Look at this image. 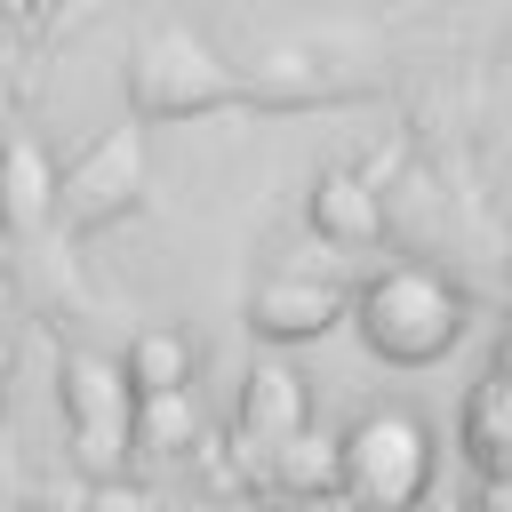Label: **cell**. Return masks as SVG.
Segmentation results:
<instances>
[{
  "label": "cell",
  "mask_w": 512,
  "mask_h": 512,
  "mask_svg": "<svg viewBox=\"0 0 512 512\" xmlns=\"http://www.w3.org/2000/svg\"><path fill=\"white\" fill-rule=\"evenodd\" d=\"M352 320L368 336L376 360L392 368H432L456 336H464V296L432 272V264H384L360 296H352Z\"/></svg>",
  "instance_id": "1"
},
{
  "label": "cell",
  "mask_w": 512,
  "mask_h": 512,
  "mask_svg": "<svg viewBox=\"0 0 512 512\" xmlns=\"http://www.w3.org/2000/svg\"><path fill=\"white\" fill-rule=\"evenodd\" d=\"M56 400H64L72 464L88 480H120L128 456H136V400H144L136 376H128V360H112V352H64Z\"/></svg>",
  "instance_id": "2"
},
{
  "label": "cell",
  "mask_w": 512,
  "mask_h": 512,
  "mask_svg": "<svg viewBox=\"0 0 512 512\" xmlns=\"http://www.w3.org/2000/svg\"><path fill=\"white\" fill-rule=\"evenodd\" d=\"M432 464H440V448H432V424H424L416 408H368V416H352V432H344V496H352L360 512L424 504Z\"/></svg>",
  "instance_id": "3"
},
{
  "label": "cell",
  "mask_w": 512,
  "mask_h": 512,
  "mask_svg": "<svg viewBox=\"0 0 512 512\" xmlns=\"http://www.w3.org/2000/svg\"><path fill=\"white\" fill-rule=\"evenodd\" d=\"M344 320V280L328 272H264L248 296V328L264 344H312Z\"/></svg>",
  "instance_id": "4"
},
{
  "label": "cell",
  "mask_w": 512,
  "mask_h": 512,
  "mask_svg": "<svg viewBox=\"0 0 512 512\" xmlns=\"http://www.w3.org/2000/svg\"><path fill=\"white\" fill-rule=\"evenodd\" d=\"M224 96V64L208 56V40L192 32H152L136 56V104L144 112H192Z\"/></svg>",
  "instance_id": "5"
},
{
  "label": "cell",
  "mask_w": 512,
  "mask_h": 512,
  "mask_svg": "<svg viewBox=\"0 0 512 512\" xmlns=\"http://www.w3.org/2000/svg\"><path fill=\"white\" fill-rule=\"evenodd\" d=\"M136 176H144V136L136 128H104L72 168H64V216L72 224H104V216H120L128 200H136Z\"/></svg>",
  "instance_id": "6"
},
{
  "label": "cell",
  "mask_w": 512,
  "mask_h": 512,
  "mask_svg": "<svg viewBox=\"0 0 512 512\" xmlns=\"http://www.w3.org/2000/svg\"><path fill=\"white\" fill-rule=\"evenodd\" d=\"M232 424H240V448H248V456H272L288 432H304V424H312V384H304V368H288V360H256V368L240 376V408H232Z\"/></svg>",
  "instance_id": "7"
},
{
  "label": "cell",
  "mask_w": 512,
  "mask_h": 512,
  "mask_svg": "<svg viewBox=\"0 0 512 512\" xmlns=\"http://www.w3.org/2000/svg\"><path fill=\"white\" fill-rule=\"evenodd\" d=\"M464 456L480 472H512V336L496 344V360L480 368V384L464 400Z\"/></svg>",
  "instance_id": "8"
},
{
  "label": "cell",
  "mask_w": 512,
  "mask_h": 512,
  "mask_svg": "<svg viewBox=\"0 0 512 512\" xmlns=\"http://www.w3.org/2000/svg\"><path fill=\"white\" fill-rule=\"evenodd\" d=\"M264 472H272L280 496H296V504H328V496H344V432L304 424V432H288V440L264 456Z\"/></svg>",
  "instance_id": "9"
},
{
  "label": "cell",
  "mask_w": 512,
  "mask_h": 512,
  "mask_svg": "<svg viewBox=\"0 0 512 512\" xmlns=\"http://www.w3.org/2000/svg\"><path fill=\"white\" fill-rule=\"evenodd\" d=\"M56 200H64V168H56L32 136L0 144V224H8V232H40V224L56 216Z\"/></svg>",
  "instance_id": "10"
},
{
  "label": "cell",
  "mask_w": 512,
  "mask_h": 512,
  "mask_svg": "<svg viewBox=\"0 0 512 512\" xmlns=\"http://www.w3.org/2000/svg\"><path fill=\"white\" fill-rule=\"evenodd\" d=\"M312 232L336 240V248H368V240H384V200L352 168H328L312 184Z\"/></svg>",
  "instance_id": "11"
},
{
  "label": "cell",
  "mask_w": 512,
  "mask_h": 512,
  "mask_svg": "<svg viewBox=\"0 0 512 512\" xmlns=\"http://www.w3.org/2000/svg\"><path fill=\"white\" fill-rule=\"evenodd\" d=\"M192 440H200V400H192V384L136 400V456L176 464V456H192Z\"/></svg>",
  "instance_id": "12"
},
{
  "label": "cell",
  "mask_w": 512,
  "mask_h": 512,
  "mask_svg": "<svg viewBox=\"0 0 512 512\" xmlns=\"http://www.w3.org/2000/svg\"><path fill=\"white\" fill-rule=\"evenodd\" d=\"M120 360H128L136 392H176V384H192V336H176V328H144Z\"/></svg>",
  "instance_id": "13"
},
{
  "label": "cell",
  "mask_w": 512,
  "mask_h": 512,
  "mask_svg": "<svg viewBox=\"0 0 512 512\" xmlns=\"http://www.w3.org/2000/svg\"><path fill=\"white\" fill-rule=\"evenodd\" d=\"M88 512H168V504H160L144 480L120 472V480H88Z\"/></svg>",
  "instance_id": "14"
},
{
  "label": "cell",
  "mask_w": 512,
  "mask_h": 512,
  "mask_svg": "<svg viewBox=\"0 0 512 512\" xmlns=\"http://www.w3.org/2000/svg\"><path fill=\"white\" fill-rule=\"evenodd\" d=\"M472 512H512V472H480V496Z\"/></svg>",
  "instance_id": "15"
},
{
  "label": "cell",
  "mask_w": 512,
  "mask_h": 512,
  "mask_svg": "<svg viewBox=\"0 0 512 512\" xmlns=\"http://www.w3.org/2000/svg\"><path fill=\"white\" fill-rule=\"evenodd\" d=\"M352 512H360V504H352ZM392 512H416V504H392Z\"/></svg>",
  "instance_id": "16"
}]
</instances>
